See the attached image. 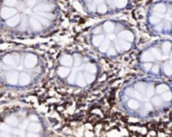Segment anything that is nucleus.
<instances>
[{"label": "nucleus", "instance_id": "f257e3e1", "mask_svg": "<svg viewBox=\"0 0 172 137\" xmlns=\"http://www.w3.org/2000/svg\"><path fill=\"white\" fill-rule=\"evenodd\" d=\"M60 48L49 50L40 44L0 45V103L42 88L49 79Z\"/></svg>", "mask_w": 172, "mask_h": 137}, {"label": "nucleus", "instance_id": "f03ea898", "mask_svg": "<svg viewBox=\"0 0 172 137\" xmlns=\"http://www.w3.org/2000/svg\"><path fill=\"white\" fill-rule=\"evenodd\" d=\"M68 17L56 2H0V32L9 41L49 37Z\"/></svg>", "mask_w": 172, "mask_h": 137}]
</instances>
